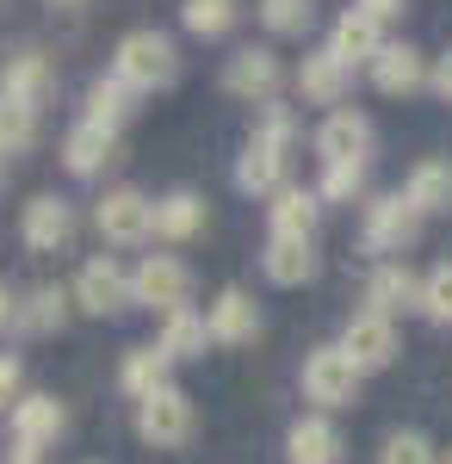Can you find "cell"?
Instances as JSON below:
<instances>
[{
    "mask_svg": "<svg viewBox=\"0 0 452 464\" xmlns=\"http://www.w3.org/2000/svg\"><path fill=\"white\" fill-rule=\"evenodd\" d=\"M112 74H118V81H131L137 93L174 87V74H180V50H174V37H168V32H131V37H118Z\"/></svg>",
    "mask_w": 452,
    "mask_h": 464,
    "instance_id": "1",
    "label": "cell"
},
{
    "mask_svg": "<svg viewBox=\"0 0 452 464\" xmlns=\"http://www.w3.org/2000/svg\"><path fill=\"white\" fill-rule=\"evenodd\" d=\"M359 365L341 353V341L335 347H316L304 353V402H316V415H329V409H348L353 396H359Z\"/></svg>",
    "mask_w": 452,
    "mask_h": 464,
    "instance_id": "2",
    "label": "cell"
},
{
    "mask_svg": "<svg viewBox=\"0 0 452 464\" xmlns=\"http://www.w3.org/2000/svg\"><path fill=\"white\" fill-rule=\"evenodd\" d=\"M131 285H137V304L155 310V316L192 310V266L174 260V254H142V266L131 273Z\"/></svg>",
    "mask_w": 452,
    "mask_h": 464,
    "instance_id": "3",
    "label": "cell"
},
{
    "mask_svg": "<svg viewBox=\"0 0 452 464\" xmlns=\"http://www.w3.org/2000/svg\"><path fill=\"white\" fill-rule=\"evenodd\" d=\"M137 440H142V446H155V452L186 446V440H192V396L180 391V384L142 396V402H137Z\"/></svg>",
    "mask_w": 452,
    "mask_h": 464,
    "instance_id": "4",
    "label": "cell"
},
{
    "mask_svg": "<svg viewBox=\"0 0 452 464\" xmlns=\"http://www.w3.org/2000/svg\"><path fill=\"white\" fill-rule=\"evenodd\" d=\"M359 236H366V248L378 254V260H397V254L421 236V211L403 192H384V198L366 205V229H359Z\"/></svg>",
    "mask_w": 452,
    "mask_h": 464,
    "instance_id": "5",
    "label": "cell"
},
{
    "mask_svg": "<svg viewBox=\"0 0 452 464\" xmlns=\"http://www.w3.org/2000/svg\"><path fill=\"white\" fill-rule=\"evenodd\" d=\"M74 304L87 310V316H118V310H131L137 304V285H131V273L100 254V260H87L81 273H74Z\"/></svg>",
    "mask_w": 452,
    "mask_h": 464,
    "instance_id": "6",
    "label": "cell"
},
{
    "mask_svg": "<svg viewBox=\"0 0 452 464\" xmlns=\"http://www.w3.org/2000/svg\"><path fill=\"white\" fill-rule=\"evenodd\" d=\"M93 223H100L105 242L137 248V242H149V236H155V205L142 198L137 186H112V192L100 198V211H93Z\"/></svg>",
    "mask_w": 452,
    "mask_h": 464,
    "instance_id": "7",
    "label": "cell"
},
{
    "mask_svg": "<svg viewBox=\"0 0 452 464\" xmlns=\"http://www.w3.org/2000/svg\"><path fill=\"white\" fill-rule=\"evenodd\" d=\"M372 143H378V130H372V118L366 111H329L322 118V130H316V155H322V168H335V161H353V168H366L372 161Z\"/></svg>",
    "mask_w": 452,
    "mask_h": 464,
    "instance_id": "8",
    "label": "cell"
},
{
    "mask_svg": "<svg viewBox=\"0 0 452 464\" xmlns=\"http://www.w3.org/2000/svg\"><path fill=\"white\" fill-rule=\"evenodd\" d=\"M341 353H348L359 372H384V365L397 359V322L378 316V310L348 316V328H341Z\"/></svg>",
    "mask_w": 452,
    "mask_h": 464,
    "instance_id": "9",
    "label": "cell"
},
{
    "mask_svg": "<svg viewBox=\"0 0 452 464\" xmlns=\"http://www.w3.org/2000/svg\"><path fill=\"white\" fill-rule=\"evenodd\" d=\"M279 81H285V69H279V56L267 50V44L236 50V56H230V69H223V87H230L236 100H260V106H273Z\"/></svg>",
    "mask_w": 452,
    "mask_h": 464,
    "instance_id": "10",
    "label": "cell"
},
{
    "mask_svg": "<svg viewBox=\"0 0 452 464\" xmlns=\"http://www.w3.org/2000/svg\"><path fill=\"white\" fill-rule=\"evenodd\" d=\"M205 322H211V341H217V347H248V341L260 334V304H254L242 285H223L217 304L205 310Z\"/></svg>",
    "mask_w": 452,
    "mask_h": 464,
    "instance_id": "11",
    "label": "cell"
},
{
    "mask_svg": "<svg viewBox=\"0 0 452 464\" xmlns=\"http://www.w3.org/2000/svg\"><path fill=\"white\" fill-rule=\"evenodd\" d=\"M19 236H25V248H37V254L69 248V236H74V211H69V198H56V192L32 198V205H25V217H19Z\"/></svg>",
    "mask_w": 452,
    "mask_h": 464,
    "instance_id": "12",
    "label": "cell"
},
{
    "mask_svg": "<svg viewBox=\"0 0 452 464\" xmlns=\"http://www.w3.org/2000/svg\"><path fill=\"white\" fill-rule=\"evenodd\" d=\"M421 285L409 273V260H378L372 266V279H366V310H378V316H397V310H421Z\"/></svg>",
    "mask_w": 452,
    "mask_h": 464,
    "instance_id": "13",
    "label": "cell"
},
{
    "mask_svg": "<svg viewBox=\"0 0 452 464\" xmlns=\"http://www.w3.org/2000/svg\"><path fill=\"white\" fill-rule=\"evenodd\" d=\"M341 428L329 415H298L285 428V464H341Z\"/></svg>",
    "mask_w": 452,
    "mask_h": 464,
    "instance_id": "14",
    "label": "cell"
},
{
    "mask_svg": "<svg viewBox=\"0 0 452 464\" xmlns=\"http://www.w3.org/2000/svg\"><path fill=\"white\" fill-rule=\"evenodd\" d=\"M427 81H434V74H427V56H421L416 44H384V56L372 63V87L390 93V100H409Z\"/></svg>",
    "mask_w": 452,
    "mask_h": 464,
    "instance_id": "15",
    "label": "cell"
},
{
    "mask_svg": "<svg viewBox=\"0 0 452 464\" xmlns=\"http://www.w3.org/2000/svg\"><path fill=\"white\" fill-rule=\"evenodd\" d=\"M236 186H242V192H254V198L285 192V186H291V179H285V143L254 137V143L242 149V161H236Z\"/></svg>",
    "mask_w": 452,
    "mask_h": 464,
    "instance_id": "16",
    "label": "cell"
},
{
    "mask_svg": "<svg viewBox=\"0 0 452 464\" xmlns=\"http://www.w3.org/2000/svg\"><path fill=\"white\" fill-rule=\"evenodd\" d=\"M329 50H335L348 69H372V63L384 56V25H372L366 13L348 6V13L335 19V32H329Z\"/></svg>",
    "mask_w": 452,
    "mask_h": 464,
    "instance_id": "17",
    "label": "cell"
},
{
    "mask_svg": "<svg viewBox=\"0 0 452 464\" xmlns=\"http://www.w3.org/2000/svg\"><path fill=\"white\" fill-rule=\"evenodd\" d=\"M0 93L37 111L44 100H50V93H56V69H50V56H37V50H19V56L6 63V74H0Z\"/></svg>",
    "mask_w": 452,
    "mask_h": 464,
    "instance_id": "18",
    "label": "cell"
},
{
    "mask_svg": "<svg viewBox=\"0 0 452 464\" xmlns=\"http://www.w3.org/2000/svg\"><path fill=\"white\" fill-rule=\"evenodd\" d=\"M63 428H69V415H63L56 396L32 391V396L13 402V440H19V446H56V433H63Z\"/></svg>",
    "mask_w": 452,
    "mask_h": 464,
    "instance_id": "19",
    "label": "cell"
},
{
    "mask_svg": "<svg viewBox=\"0 0 452 464\" xmlns=\"http://www.w3.org/2000/svg\"><path fill=\"white\" fill-rule=\"evenodd\" d=\"M112 155H118V130H105V124H87V118H81L69 137H63V168H69L74 179L100 174Z\"/></svg>",
    "mask_w": 452,
    "mask_h": 464,
    "instance_id": "20",
    "label": "cell"
},
{
    "mask_svg": "<svg viewBox=\"0 0 452 464\" xmlns=\"http://www.w3.org/2000/svg\"><path fill=\"white\" fill-rule=\"evenodd\" d=\"M348 74H353V69L335 56V50H316V56H304V69H298V93H304L310 106H335V111H341Z\"/></svg>",
    "mask_w": 452,
    "mask_h": 464,
    "instance_id": "21",
    "label": "cell"
},
{
    "mask_svg": "<svg viewBox=\"0 0 452 464\" xmlns=\"http://www.w3.org/2000/svg\"><path fill=\"white\" fill-rule=\"evenodd\" d=\"M403 198H409L421 217L452 211V161H440V155L416 161V168H409V179H403Z\"/></svg>",
    "mask_w": 452,
    "mask_h": 464,
    "instance_id": "22",
    "label": "cell"
},
{
    "mask_svg": "<svg viewBox=\"0 0 452 464\" xmlns=\"http://www.w3.org/2000/svg\"><path fill=\"white\" fill-rule=\"evenodd\" d=\"M260 266H267L273 285H310L316 279V242H304V236H273L267 254H260Z\"/></svg>",
    "mask_w": 452,
    "mask_h": 464,
    "instance_id": "23",
    "label": "cell"
},
{
    "mask_svg": "<svg viewBox=\"0 0 452 464\" xmlns=\"http://www.w3.org/2000/svg\"><path fill=\"white\" fill-rule=\"evenodd\" d=\"M316 217H322V192L310 186H285L273 192V205H267V223H273V236H316Z\"/></svg>",
    "mask_w": 452,
    "mask_h": 464,
    "instance_id": "24",
    "label": "cell"
},
{
    "mask_svg": "<svg viewBox=\"0 0 452 464\" xmlns=\"http://www.w3.org/2000/svg\"><path fill=\"white\" fill-rule=\"evenodd\" d=\"M69 304H74V291H63V285H37L32 297L19 304L13 328H19V334H56V328L69 322Z\"/></svg>",
    "mask_w": 452,
    "mask_h": 464,
    "instance_id": "25",
    "label": "cell"
},
{
    "mask_svg": "<svg viewBox=\"0 0 452 464\" xmlns=\"http://www.w3.org/2000/svg\"><path fill=\"white\" fill-rule=\"evenodd\" d=\"M137 87L131 81H118V74H100L93 87H87V124H105V130H118L131 111H137Z\"/></svg>",
    "mask_w": 452,
    "mask_h": 464,
    "instance_id": "26",
    "label": "cell"
},
{
    "mask_svg": "<svg viewBox=\"0 0 452 464\" xmlns=\"http://www.w3.org/2000/svg\"><path fill=\"white\" fill-rule=\"evenodd\" d=\"M155 347L168 359H205L211 347V322L199 310H174V316H162V334H155Z\"/></svg>",
    "mask_w": 452,
    "mask_h": 464,
    "instance_id": "27",
    "label": "cell"
},
{
    "mask_svg": "<svg viewBox=\"0 0 452 464\" xmlns=\"http://www.w3.org/2000/svg\"><path fill=\"white\" fill-rule=\"evenodd\" d=\"M168 365L174 359L162 353V347H131L124 353V365H118V384H124V396H155V391H168Z\"/></svg>",
    "mask_w": 452,
    "mask_h": 464,
    "instance_id": "28",
    "label": "cell"
},
{
    "mask_svg": "<svg viewBox=\"0 0 452 464\" xmlns=\"http://www.w3.org/2000/svg\"><path fill=\"white\" fill-rule=\"evenodd\" d=\"M199 229H205V198L199 192H168L155 205V236L162 242H192Z\"/></svg>",
    "mask_w": 452,
    "mask_h": 464,
    "instance_id": "29",
    "label": "cell"
},
{
    "mask_svg": "<svg viewBox=\"0 0 452 464\" xmlns=\"http://www.w3.org/2000/svg\"><path fill=\"white\" fill-rule=\"evenodd\" d=\"M236 19H242V0H186L180 6V25L192 37H223Z\"/></svg>",
    "mask_w": 452,
    "mask_h": 464,
    "instance_id": "30",
    "label": "cell"
},
{
    "mask_svg": "<svg viewBox=\"0 0 452 464\" xmlns=\"http://www.w3.org/2000/svg\"><path fill=\"white\" fill-rule=\"evenodd\" d=\"M254 13H260V25H267L273 37H304V32H310V19H316L310 0H260Z\"/></svg>",
    "mask_w": 452,
    "mask_h": 464,
    "instance_id": "31",
    "label": "cell"
},
{
    "mask_svg": "<svg viewBox=\"0 0 452 464\" xmlns=\"http://www.w3.org/2000/svg\"><path fill=\"white\" fill-rule=\"evenodd\" d=\"M32 143H37V111L0 93V155H19V149H32Z\"/></svg>",
    "mask_w": 452,
    "mask_h": 464,
    "instance_id": "32",
    "label": "cell"
},
{
    "mask_svg": "<svg viewBox=\"0 0 452 464\" xmlns=\"http://www.w3.org/2000/svg\"><path fill=\"white\" fill-rule=\"evenodd\" d=\"M378 464H447L440 459V452H434V440H427V433H390V440H384L378 446Z\"/></svg>",
    "mask_w": 452,
    "mask_h": 464,
    "instance_id": "33",
    "label": "cell"
},
{
    "mask_svg": "<svg viewBox=\"0 0 452 464\" xmlns=\"http://www.w3.org/2000/svg\"><path fill=\"white\" fill-rule=\"evenodd\" d=\"M329 205H353L359 192H366V168H353V161H335V168H322V186H316Z\"/></svg>",
    "mask_w": 452,
    "mask_h": 464,
    "instance_id": "34",
    "label": "cell"
},
{
    "mask_svg": "<svg viewBox=\"0 0 452 464\" xmlns=\"http://www.w3.org/2000/svg\"><path fill=\"white\" fill-rule=\"evenodd\" d=\"M421 316L427 322H452V260L427 273V285H421Z\"/></svg>",
    "mask_w": 452,
    "mask_h": 464,
    "instance_id": "35",
    "label": "cell"
},
{
    "mask_svg": "<svg viewBox=\"0 0 452 464\" xmlns=\"http://www.w3.org/2000/svg\"><path fill=\"white\" fill-rule=\"evenodd\" d=\"M19 396H25V365H19L13 353H0V409L19 402Z\"/></svg>",
    "mask_w": 452,
    "mask_h": 464,
    "instance_id": "36",
    "label": "cell"
},
{
    "mask_svg": "<svg viewBox=\"0 0 452 464\" xmlns=\"http://www.w3.org/2000/svg\"><path fill=\"white\" fill-rule=\"evenodd\" d=\"M403 6H409V0H353V13H366L372 25H390V19H403Z\"/></svg>",
    "mask_w": 452,
    "mask_h": 464,
    "instance_id": "37",
    "label": "cell"
},
{
    "mask_svg": "<svg viewBox=\"0 0 452 464\" xmlns=\"http://www.w3.org/2000/svg\"><path fill=\"white\" fill-rule=\"evenodd\" d=\"M434 93H440V100H452V50L434 63Z\"/></svg>",
    "mask_w": 452,
    "mask_h": 464,
    "instance_id": "38",
    "label": "cell"
},
{
    "mask_svg": "<svg viewBox=\"0 0 452 464\" xmlns=\"http://www.w3.org/2000/svg\"><path fill=\"white\" fill-rule=\"evenodd\" d=\"M6 464H44V446H19V440H13V452H6Z\"/></svg>",
    "mask_w": 452,
    "mask_h": 464,
    "instance_id": "39",
    "label": "cell"
},
{
    "mask_svg": "<svg viewBox=\"0 0 452 464\" xmlns=\"http://www.w3.org/2000/svg\"><path fill=\"white\" fill-rule=\"evenodd\" d=\"M13 316H19V304H13V297H6V285H0V328H6Z\"/></svg>",
    "mask_w": 452,
    "mask_h": 464,
    "instance_id": "40",
    "label": "cell"
},
{
    "mask_svg": "<svg viewBox=\"0 0 452 464\" xmlns=\"http://www.w3.org/2000/svg\"><path fill=\"white\" fill-rule=\"evenodd\" d=\"M50 6H87V0H50Z\"/></svg>",
    "mask_w": 452,
    "mask_h": 464,
    "instance_id": "41",
    "label": "cell"
},
{
    "mask_svg": "<svg viewBox=\"0 0 452 464\" xmlns=\"http://www.w3.org/2000/svg\"><path fill=\"white\" fill-rule=\"evenodd\" d=\"M0 168H6V155H0Z\"/></svg>",
    "mask_w": 452,
    "mask_h": 464,
    "instance_id": "42",
    "label": "cell"
},
{
    "mask_svg": "<svg viewBox=\"0 0 452 464\" xmlns=\"http://www.w3.org/2000/svg\"><path fill=\"white\" fill-rule=\"evenodd\" d=\"M447 464H452V452H447Z\"/></svg>",
    "mask_w": 452,
    "mask_h": 464,
    "instance_id": "43",
    "label": "cell"
}]
</instances>
